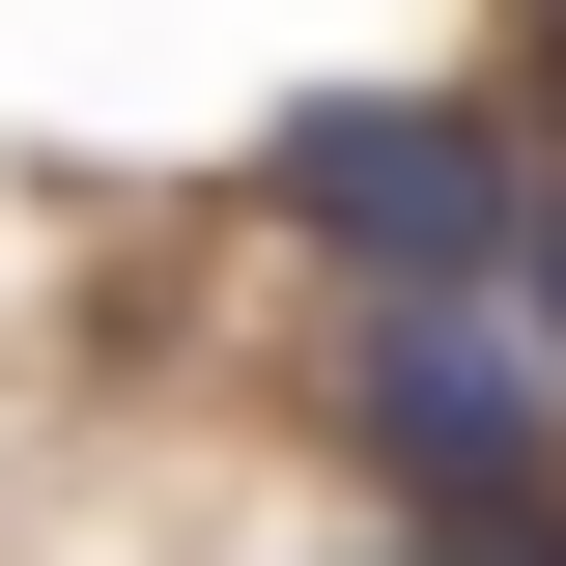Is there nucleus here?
Returning a JSON list of instances; mask_svg holds the SVG:
<instances>
[{
  "label": "nucleus",
  "instance_id": "f03ea898",
  "mask_svg": "<svg viewBox=\"0 0 566 566\" xmlns=\"http://www.w3.org/2000/svg\"><path fill=\"white\" fill-rule=\"evenodd\" d=\"M255 227L368 312V283H510L538 199H510V114L482 85H312V114L255 142Z\"/></svg>",
  "mask_w": 566,
  "mask_h": 566
},
{
  "label": "nucleus",
  "instance_id": "39448f33",
  "mask_svg": "<svg viewBox=\"0 0 566 566\" xmlns=\"http://www.w3.org/2000/svg\"><path fill=\"white\" fill-rule=\"evenodd\" d=\"M397 566H453V538H397Z\"/></svg>",
  "mask_w": 566,
  "mask_h": 566
},
{
  "label": "nucleus",
  "instance_id": "f257e3e1",
  "mask_svg": "<svg viewBox=\"0 0 566 566\" xmlns=\"http://www.w3.org/2000/svg\"><path fill=\"white\" fill-rule=\"evenodd\" d=\"M340 424H368V482H397L424 538L566 510V368H538L510 283H368V312H340Z\"/></svg>",
  "mask_w": 566,
  "mask_h": 566
},
{
  "label": "nucleus",
  "instance_id": "20e7f679",
  "mask_svg": "<svg viewBox=\"0 0 566 566\" xmlns=\"http://www.w3.org/2000/svg\"><path fill=\"white\" fill-rule=\"evenodd\" d=\"M538 368H566V227H538Z\"/></svg>",
  "mask_w": 566,
  "mask_h": 566
},
{
  "label": "nucleus",
  "instance_id": "7ed1b4c3",
  "mask_svg": "<svg viewBox=\"0 0 566 566\" xmlns=\"http://www.w3.org/2000/svg\"><path fill=\"white\" fill-rule=\"evenodd\" d=\"M510 57H538V85H566V0H510Z\"/></svg>",
  "mask_w": 566,
  "mask_h": 566
}]
</instances>
